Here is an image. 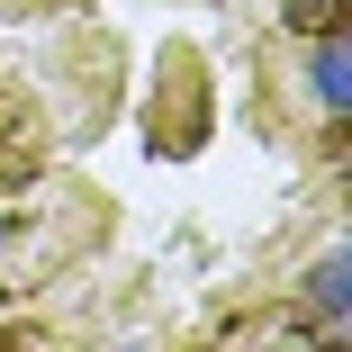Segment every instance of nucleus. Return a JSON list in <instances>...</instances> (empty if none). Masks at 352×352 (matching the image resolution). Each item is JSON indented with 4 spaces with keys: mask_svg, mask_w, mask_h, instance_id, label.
<instances>
[{
    "mask_svg": "<svg viewBox=\"0 0 352 352\" xmlns=\"http://www.w3.org/2000/svg\"><path fill=\"white\" fill-rule=\"evenodd\" d=\"M307 316L325 334H352V262H343V244H325L316 271H307Z\"/></svg>",
    "mask_w": 352,
    "mask_h": 352,
    "instance_id": "obj_1",
    "label": "nucleus"
},
{
    "mask_svg": "<svg viewBox=\"0 0 352 352\" xmlns=\"http://www.w3.org/2000/svg\"><path fill=\"white\" fill-rule=\"evenodd\" d=\"M307 100H316L325 118H343V100H352V54H343V28H325V36H316V54H307Z\"/></svg>",
    "mask_w": 352,
    "mask_h": 352,
    "instance_id": "obj_2",
    "label": "nucleus"
},
{
    "mask_svg": "<svg viewBox=\"0 0 352 352\" xmlns=\"http://www.w3.org/2000/svg\"><path fill=\"white\" fill-rule=\"evenodd\" d=\"M10 235H19V217H10V208H0V253H10Z\"/></svg>",
    "mask_w": 352,
    "mask_h": 352,
    "instance_id": "obj_3",
    "label": "nucleus"
}]
</instances>
